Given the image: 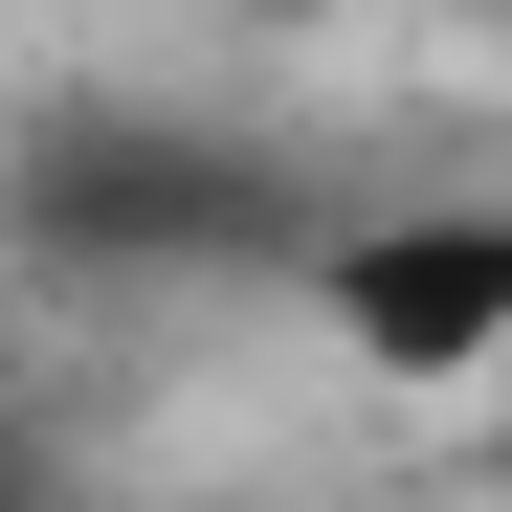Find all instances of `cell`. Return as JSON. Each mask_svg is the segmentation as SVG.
<instances>
[{
    "mask_svg": "<svg viewBox=\"0 0 512 512\" xmlns=\"http://www.w3.org/2000/svg\"><path fill=\"white\" fill-rule=\"evenodd\" d=\"M312 290H334V357H379L401 401H446L512 357V201H379V223H312Z\"/></svg>",
    "mask_w": 512,
    "mask_h": 512,
    "instance_id": "obj_2",
    "label": "cell"
},
{
    "mask_svg": "<svg viewBox=\"0 0 512 512\" xmlns=\"http://www.w3.org/2000/svg\"><path fill=\"white\" fill-rule=\"evenodd\" d=\"M23 245L45 268H223V245H290V179H245L201 134H134V112H67L23 156Z\"/></svg>",
    "mask_w": 512,
    "mask_h": 512,
    "instance_id": "obj_1",
    "label": "cell"
}]
</instances>
